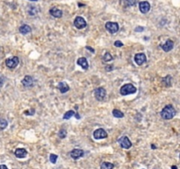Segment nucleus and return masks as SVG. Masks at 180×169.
Instances as JSON below:
<instances>
[{"mask_svg":"<svg viewBox=\"0 0 180 169\" xmlns=\"http://www.w3.org/2000/svg\"><path fill=\"white\" fill-rule=\"evenodd\" d=\"M119 144L121 146L122 148H124V149H129V148L132 146V143L131 141L129 140V138H127V136H121L120 139H119Z\"/></svg>","mask_w":180,"mask_h":169,"instance_id":"nucleus-6","label":"nucleus"},{"mask_svg":"<svg viewBox=\"0 0 180 169\" xmlns=\"http://www.w3.org/2000/svg\"><path fill=\"white\" fill-rule=\"evenodd\" d=\"M94 96L98 100H103L106 96V92L103 87H99L94 90Z\"/></svg>","mask_w":180,"mask_h":169,"instance_id":"nucleus-5","label":"nucleus"},{"mask_svg":"<svg viewBox=\"0 0 180 169\" xmlns=\"http://www.w3.org/2000/svg\"><path fill=\"white\" fill-rule=\"evenodd\" d=\"M49 12H50V14L54 18H61V16H63V12H61L60 9H58L56 7L51 8L49 11Z\"/></svg>","mask_w":180,"mask_h":169,"instance_id":"nucleus-15","label":"nucleus"},{"mask_svg":"<svg viewBox=\"0 0 180 169\" xmlns=\"http://www.w3.org/2000/svg\"><path fill=\"white\" fill-rule=\"evenodd\" d=\"M7 125H8V122L6 120H4V119L0 120V129H4L7 127Z\"/></svg>","mask_w":180,"mask_h":169,"instance_id":"nucleus-24","label":"nucleus"},{"mask_svg":"<svg viewBox=\"0 0 180 169\" xmlns=\"http://www.w3.org/2000/svg\"><path fill=\"white\" fill-rule=\"evenodd\" d=\"M77 63L78 65H80L84 70H88L89 64H88L87 59H86L85 57H80V58H78V60H77Z\"/></svg>","mask_w":180,"mask_h":169,"instance_id":"nucleus-16","label":"nucleus"},{"mask_svg":"<svg viewBox=\"0 0 180 169\" xmlns=\"http://www.w3.org/2000/svg\"><path fill=\"white\" fill-rule=\"evenodd\" d=\"M134 30H135V32H142L144 30V28H143L142 27H137Z\"/></svg>","mask_w":180,"mask_h":169,"instance_id":"nucleus-29","label":"nucleus"},{"mask_svg":"<svg viewBox=\"0 0 180 169\" xmlns=\"http://www.w3.org/2000/svg\"><path fill=\"white\" fill-rule=\"evenodd\" d=\"M22 84H23V86H26V87H31V86H33V77L31 76H26L23 79V80H22Z\"/></svg>","mask_w":180,"mask_h":169,"instance_id":"nucleus-14","label":"nucleus"},{"mask_svg":"<svg viewBox=\"0 0 180 169\" xmlns=\"http://www.w3.org/2000/svg\"><path fill=\"white\" fill-rule=\"evenodd\" d=\"M86 49H88L89 50H91V51H92V53H94V50H93V49H92V48H90V47H86Z\"/></svg>","mask_w":180,"mask_h":169,"instance_id":"nucleus-34","label":"nucleus"},{"mask_svg":"<svg viewBox=\"0 0 180 169\" xmlns=\"http://www.w3.org/2000/svg\"><path fill=\"white\" fill-rule=\"evenodd\" d=\"M151 146H152V149H156V146H155L154 145H152Z\"/></svg>","mask_w":180,"mask_h":169,"instance_id":"nucleus-36","label":"nucleus"},{"mask_svg":"<svg viewBox=\"0 0 180 169\" xmlns=\"http://www.w3.org/2000/svg\"><path fill=\"white\" fill-rule=\"evenodd\" d=\"M103 60L105 62H109V61L113 60V56H112V55L109 53V52H106L103 57Z\"/></svg>","mask_w":180,"mask_h":169,"instance_id":"nucleus-25","label":"nucleus"},{"mask_svg":"<svg viewBox=\"0 0 180 169\" xmlns=\"http://www.w3.org/2000/svg\"><path fill=\"white\" fill-rule=\"evenodd\" d=\"M173 46H174V42H173L171 40H168L167 42H166L164 44L162 45L161 47L165 52H169L173 49Z\"/></svg>","mask_w":180,"mask_h":169,"instance_id":"nucleus-13","label":"nucleus"},{"mask_svg":"<svg viewBox=\"0 0 180 169\" xmlns=\"http://www.w3.org/2000/svg\"><path fill=\"white\" fill-rule=\"evenodd\" d=\"M14 154H15V156L17 158H19V159H23V158H25L27 155V152L26 149H24V148H18V149L15 151Z\"/></svg>","mask_w":180,"mask_h":169,"instance_id":"nucleus-12","label":"nucleus"},{"mask_svg":"<svg viewBox=\"0 0 180 169\" xmlns=\"http://www.w3.org/2000/svg\"><path fill=\"white\" fill-rule=\"evenodd\" d=\"M93 136H94V138L96 139V140L106 138H107V133H106V131L103 129H98L94 131V133H93Z\"/></svg>","mask_w":180,"mask_h":169,"instance_id":"nucleus-8","label":"nucleus"},{"mask_svg":"<svg viewBox=\"0 0 180 169\" xmlns=\"http://www.w3.org/2000/svg\"><path fill=\"white\" fill-rule=\"evenodd\" d=\"M84 151L81 150V149H74V150H72L71 152H70V157H71L72 159H80L81 157L84 156Z\"/></svg>","mask_w":180,"mask_h":169,"instance_id":"nucleus-9","label":"nucleus"},{"mask_svg":"<svg viewBox=\"0 0 180 169\" xmlns=\"http://www.w3.org/2000/svg\"><path fill=\"white\" fill-rule=\"evenodd\" d=\"M113 116H114V117H116V118H122L123 116H124V114H123L121 111L118 110V109H113Z\"/></svg>","mask_w":180,"mask_h":169,"instance_id":"nucleus-22","label":"nucleus"},{"mask_svg":"<svg viewBox=\"0 0 180 169\" xmlns=\"http://www.w3.org/2000/svg\"><path fill=\"white\" fill-rule=\"evenodd\" d=\"M73 115H75V112L73 110H70V111L66 112V113L64 114V115H63V119H64V120H69V119H70V118L72 117Z\"/></svg>","mask_w":180,"mask_h":169,"instance_id":"nucleus-21","label":"nucleus"},{"mask_svg":"<svg viewBox=\"0 0 180 169\" xmlns=\"http://www.w3.org/2000/svg\"><path fill=\"white\" fill-rule=\"evenodd\" d=\"M162 83H163V86H171V77L167 76V77H163V79H162Z\"/></svg>","mask_w":180,"mask_h":169,"instance_id":"nucleus-19","label":"nucleus"},{"mask_svg":"<svg viewBox=\"0 0 180 169\" xmlns=\"http://www.w3.org/2000/svg\"><path fill=\"white\" fill-rule=\"evenodd\" d=\"M176 115V110L172 105H167L161 111V116L164 120H170Z\"/></svg>","mask_w":180,"mask_h":169,"instance_id":"nucleus-1","label":"nucleus"},{"mask_svg":"<svg viewBox=\"0 0 180 169\" xmlns=\"http://www.w3.org/2000/svg\"><path fill=\"white\" fill-rule=\"evenodd\" d=\"M4 84V77H0V86H2Z\"/></svg>","mask_w":180,"mask_h":169,"instance_id":"nucleus-31","label":"nucleus"},{"mask_svg":"<svg viewBox=\"0 0 180 169\" xmlns=\"http://www.w3.org/2000/svg\"><path fill=\"white\" fill-rule=\"evenodd\" d=\"M106 28L109 33L111 34H115L119 31V24L117 22H107L106 24Z\"/></svg>","mask_w":180,"mask_h":169,"instance_id":"nucleus-4","label":"nucleus"},{"mask_svg":"<svg viewBox=\"0 0 180 169\" xmlns=\"http://www.w3.org/2000/svg\"><path fill=\"white\" fill-rule=\"evenodd\" d=\"M171 168H172V169H177V167L176 166H171Z\"/></svg>","mask_w":180,"mask_h":169,"instance_id":"nucleus-35","label":"nucleus"},{"mask_svg":"<svg viewBox=\"0 0 180 169\" xmlns=\"http://www.w3.org/2000/svg\"><path fill=\"white\" fill-rule=\"evenodd\" d=\"M30 1H37V0H30Z\"/></svg>","mask_w":180,"mask_h":169,"instance_id":"nucleus-37","label":"nucleus"},{"mask_svg":"<svg viewBox=\"0 0 180 169\" xmlns=\"http://www.w3.org/2000/svg\"><path fill=\"white\" fill-rule=\"evenodd\" d=\"M114 166L112 163H109V162H104V163L101 164V166H100V169H113Z\"/></svg>","mask_w":180,"mask_h":169,"instance_id":"nucleus-20","label":"nucleus"},{"mask_svg":"<svg viewBox=\"0 0 180 169\" xmlns=\"http://www.w3.org/2000/svg\"><path fill=\"white\" fill-rule=\"evenodd\" d=\"M32 31L31 27L28 26V25H23L19 27V32L22 35H26V34H29Z\"/></svg>","mask_w":180,"mask_h":169,"instance_id":"nucleus-18","label":"nucleus"},{"mask_svg":"<svg viewBox=\"0 0 180 169\" xmlns=\"http://www.w3.org/2000/svg\"><path fill=\"white\" fill-rule=\"evenodd\" d=\"M32 112H34V110L32 109ZM25 115H33V113H30L29 111H25Z\"/></svg>","mask_w":180,"mask_h":169,"instance_id":"nucleus-30","label":"nucleus"},{"mask_svg":"<svg viewBox=\"0 0 180 169\" xmlns=\"http://www.w3.org/2000/svg\"><path fill=\"white\" fill-rule=\"evenodd\" d=\"M57 88L61 91V93H67L68 91L70 90V86H68L67 83H65V82H60L57 86Z\"/></svg>","mask_w":180,"mask_h":169,"instance_id":"nucleus-17","label":"nucleus"},{"mask_svg":"<svg viewBox=\"0 0 180 169\" xmlns=\"http://www.w3.org/2000/svg\"><path fill=\"white\" fill-rule=\"evenodd\" d=\"M114 46L115 47H122L123 43L121 42H120V41H116V42H114Z\"/></svg>","mask_w":180,"mask_h":169,"instance_id":"nucleus-28","label":"nucleus"},{"mask_svg":"<svg viewBox=\"0 0 180 169\" xmlns=\"http://www.w3.org/2000/svg\"><path fill=\"white\" fill-rule=\"evenodd\" d=\"M75 116H76V118H77V119H80V115H78V114H77V113H76V114H75Z\"/></svg>","mask_w":180,"mask_h":169,"instance_id":"nucleus-33","label":"nucleus"},{"mask_svg":"<svg viewBox=\"0 0 180 169\" xmlns=\"http://www.w3.org/2000/svg\"><path fill=\"white\" fill-rule=\"evenodd\" d=\"M19 60L18 56H13L12 58H8L5 60V64L10 69H14V68H16L18 64H19Z\"/></svg>","mask_w":180,"mask_h":169,"instance_id":"nucleus-3","label":"nucleus"},{"mask_svg":"<svg viewBox=\"0 0 180 169\" xmlns=\"http://www.w3.org/2000/svg\"><path fill=\"white\" fill-rule=\"evenodd\" d=\"M74 26L76 27L77 29H83L87 26V23H86L85 20H84V18L78 16V17H77L74 20Z\"/></svg>","mask_w":180,"mask_h":169,"instance_id":"nucleus-7","label":"nucleus"},{"mask_svg":"<svg viewBox=\"0 0 180 169\" xmlns=\"http://www.w3.org/2000/svg\"><path fill=\"white\" fill-rule=\"evenodd\" d=\"M146 60H147V57L144 53H138L134 56V61L138 65H142L144 62H146Z\"/></svg>","mask_w":180,"mask_h":169,"instance_id":"nucleus-11","label":"nucleus"},{"mask_svg":"<svg viewBox=\"0 0 180 169\" xmlns=\"http://www.w3.org/2000/svg\"><path fill=\"white\" fill-rule=\"evenodd\" d=\"M0 169H8V167L5 165H1L0 166Z\"/></svg>","mask_w":180,"mask_h":169,"instance_id":"nucleus-32","label":"nucleus"},{"mask_svg":"<svg viewBox=\"0 0 180 169\" xmlns=\"http://www.w3.org/2000/svg\"><path fill=\"white\" fill-rule=\"evenodd\" d=\"M57 158H58L57 155L52 153V154H50V156H49V160H50V162H51V163L54 164L56 162V160H57Z\"/></svg>","mask_w":180,"mask_h":169,"instance_id":"nucleus-26","label":"nucleus"},{"mask_svg":"<svg viewBox=\"0 0 180 169\" xmlns=\"http://www.w3.org/2000/svg\"><path fill=\"white\" fill-rule=\"evenodd\" d=\"M139 9H140L141 12L147 13V12H149L150 10V4L149 2H147V1L140 2V4H139Z\"/></svg>","mask_w":180,"mask_h":169,"instance_id":"nucleus-10","label":"nucleus"},{"mask_svg":"<svg viewBox=\"0 0 180 169\" xmlns=\"http://www.w3.org/2000/svg\"><path fill=\"white\" fill-rule=\"evenodd\" d=\"M58 136L60 138H65L66 136H67V131H66L65 129H61L58 132Z\"/></svg>","mask_w":180,"mask_h":169,"instance_id":"nucleus-23","label":"nucleus"},{"mask_svg":"<svg viewBox=\"0 0 180 169\" xmlns=\"http://www.w3.org/2000/svg\"><path fill=\"white\" fill-rule=\"evenodd\" d=\"M120 93L121 95H128V94H132V93H136V87L134 86H133L132 84H126L124 86H121L120 90Z\"/></svg>","mask_w":180,"mask_h":169,"instance_id":"nucleus-2","label":"nucleus"},{"mask_svg":"<svg viewBox=\"0 0 180 169\" xmlns=\"http://www.w3.org/2000/svg\"><path fill=\"white\" fill-rule=\"evenodd\" d=\"M136 3V0H125V4L127 6H132L134 5Z\"/></svg>","mask_w":180,"mask_h":169,"instance_id":"nucleus-27","label":"nucleus"}]
</instances>
